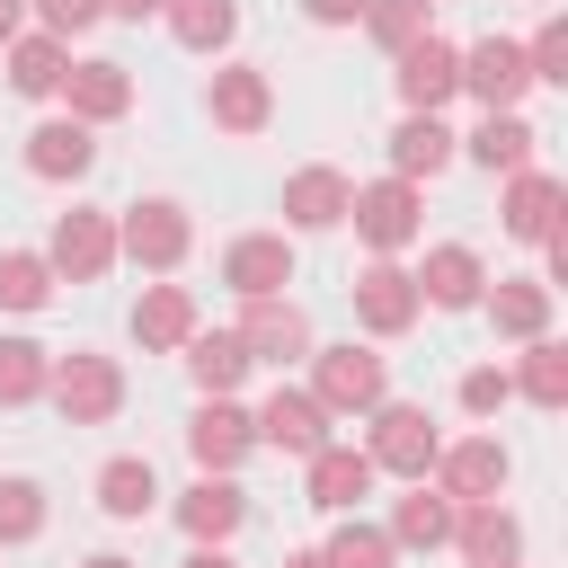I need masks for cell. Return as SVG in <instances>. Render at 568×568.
<instances>
[{
  "mask_svg": "<svg viewBox=\"0 0 568 568\" xmlns=\"http://www.w3.org/2000/svg\"><path fill=\"white\" fill-rule=\"evenodd\" d=\"M186 453H195V470H240V462L257 453L248 408H240V399H195V417H186Z\"/></svg>",
  "mask_w": 568,
  "mask_h": 568,
  "instance_id": "19",
  "label": "cell"
},
{
  "mask_svg": "<svg viewBox=\"0 0 568 568\" xmlns=\"http://www.w3.org/2000/svg\"><path fill=\"white\" fill-rule=\"evenodd\" d=\"M44 399H53L71 426H106V417L124 408V364H115V355H89V346H71V355H53V373H44Z\"/></svg>",
  "mask_w": 568,
  "mask_h": 568,
  "instance_id": "3",
  "label": "cell"
},
{
  "mask_svg": "<svg viewBox=\"0 0 568 568\" xmlns=\"http://www.w3.org/2000/svg\"><path fill=\"white\" fill-rule=\"evenodd\" d=\"M532 124H524V106H488L470 133H462V151L479 160V169H497V178H515V169H532Z\"/></svg>",
  "mask_w": 568,
  "mask_h": 568,
  "instance_id": "27",
  "label": "cell"
},
{
  "mask_svg": "<svg viewBox=\"0 0 568 568\" xmlns=\"http://www.w3.org/2000/svg\"><path fill=\"white\" fill-rule=\"evenodd\" d=\"M559 204H568V186H559L550 169H515V178H506L497 222H506L515 240H532V248H541V240H559Z\"/></svg>",
  "mask_w": 568,
  "mask_h": 568,
  "instance_id": "23",
  "label": "cell"
},
{
  "mask_svg": "<svg viewBox=\"0 0 568 568\" xmlns=\"http://www.w3.org/2000/svg\"><path fill=\"white\" fill-rule=\"evenodd\" d=\"M18 27H27V0H0V44H9Z\"/></svg>",
  "mask_w": 568,
  "mask_h": 568,
  "instance_id": "45",
  "label": "cell"
},
{
  "mask_svg": "<svg viewBox=\"0 0 568 568\" xmlns=\"http://www.w3.org/2000/svg\"><path fill=\"white\" fill-rule=\"evenodd\" d=\"M453 506H479V497H506V479H515V453L497 444V435H462V444H435V470H426Z\"/></svg>",
  "mask_w": 568,
  "mask_h": 568,
  "instance_id": "8",
  "label": "cell"
},
{
  "mask_svg": "<svg viewBox=\"0 0 568 568\" xmlns=\"http://www.w3.org/2000/svg\"><path fill=\"white\" fill-rule=\"evenodd\" d=\"M408 275H417V302L426 311H479V293H488V257L470 240H435Z\"/></svg>",
  "mask_w": 568,
  "mask_h": 568,
  "instance_id": "9",
  "label": "cell"
},
{
  "mask_svg": "<svg viewBox=\"0 0 568 568\" xmlns=\"http://www.w3.org/2000/svg\"><path fill=\"white\" fill-rule=\"evenodd\" d=\"M178 355H186V382H195L204 399H240V382H248V346H240V328H204V320H195V337H186Z\"/></svg>",
  "mask_w": 568,
  "mask_h": 568,
  "instance_id": "24",
  "label": "cell"
},
{
  "mask_svg": "<svg viewBox=\"0 0 568 568\" xmlns=\"http://www.w3.org/2000/svg\"><path fill=\"white\" fill-rule=\"evenodd\" d=\"M284 568H328V550L311 541V550H284Z\"/></svg>",
  "mask_w": 568,
  "mask_h": 568,
  "instance_id": "46",
  "label": "cell"
},
{
  "mask_svg": "<svg viewBox=\"0 0 568 568\" xmlns=\"http://www.w3.org/2000/svg\"><path fill=\"white\" fill-rule=\"evenodd\" d=\"M373 417V435H364V453H373V470H390V479H426L435 470V417H426V399H373L364 408Z\"/></svg>",
  "mask_w": 568,
  "mask_h": 568,
  "instance_id": "4",
  "label": "cell"
},
{
  "mask_svg": "<svg viewBox=\"0 0 568 568\" xmlns=\"http://www.w3.org/2000/svg\"><path fill=\"white\" fill-rule=\"evenodd\" d=\"M515 390L532 399V408H559L568 399V346L541 328V337H524V355H515Z\"/></svg>",
  "mask_w": 568,
  "mask_h": 568,
  "instance_id": "33",
  "label": "cell"
},
{
  "mask_svg": "<svg viewBox=\"0 0 568 568\" xmlns=\"http://www.w3.org/2000/svg\"><path fill=\"white\" fill-rule=\"evenodd\" d=\"M302 18H311V27H355L364 0H302Z\"/></svg>",
  "mask_w": 568,
  "mask_h": 568,
  "instance_id": "42",
  "label": "cell"
},
{
  "mask_svg": "<svg viewBox=\"0 0 568 568\" xmlns=\"http://www.w3.org/2000/svg\"><path fill=\"white\" fill-rule=\"evenodd\" d=\"M346 222H355V240H364L373 257H399V248H417V231H426V195H417V178H373V186H355Z\"/></svg>",
  "mask_w": 568,
  "mask_h": 568,
  "instance_id": "2",
  "label": "cell"
},
{
  "mask_svg": "<svg viewBox=\"0 0 568 568\" xmlns=\"http://www.w3.org/2000/svg\"><path fill=\"white\" fill-rule=\"evenodd\" d=\"M44 532V488L27 479V470H9L0 479V550H18V541H36Z\"/></svg>",
  "mask_w": 568,
  "mask_h": 568,
  "instance_id": "38",
  "label": "cell"
},
{
  "mask_svg": "<svg viewBox=\"0 0 568 568\" xmlns=\"http://www.w3.org/2000/svg\"><path fill=\"white\" fill-rule=\"evenodd\" d=\"M222 284H231L240 302L284 293V284H293V231H240V240L222 248Z\"/></svg>",
  "mask_w": 568,
  "mask_h": 568,
  "instance_id": "16",
  "label": "cell"
},
{
  "mask_svg": "<svg viewBox=\"0 0 568 568\" xmlns=\"http://www.w3.org/2000/svg\"><path fill=\"white\" fill-rule=\"evenodd\" d=\"M248 426H257V444H275L284 462H311V453L328 444V408H320L311 390H293V382H275V390L248 408Z\"/></svg>",
  "mask_w": 568,
  "mask_h": 568,
  "instance_id": "11",
  "label": "cell"
},
{
  "mask_svg": "<svg viewBox=\"0 0 568 568\" xmlns=\"http://www.w3.org/2000/svg\"><path fill=\"white\" fill-rule=\"evenodd\" d=\"M133 337H142V346H186V337H195V293H186V284H142Z\"/></svg>",
  "mask_w": 568,
  "mask_h": 568,
  "instance_id": "32",
  "label": "cell"
},
{
  "mask_svg": "<svg viewBox=\"0 0 568 568\" xmlns=\"http://www.w3.org/2000/svg\"><path fill=\"white\" fill-rule=\"evenodd\" d=\"M62 115H80V124H115V115H133V71L124 62H106V53H71V71H62Z\"/></svg>",
  "mask_w": 568,
  "mask_h": 568,
  "instance_id": "12",
  "label": "cell"
},
{
  "mask_svg": "<svg viewBox=\"0 0 568 568\" xmlns=\"http://www.w3.org/2000/svg\"><path fill=\"white\" fill-rule=\"evenodd\" d=\"M373 479H382V470H373V453H364V444H337V435L302 462V488H311V506H320V515H355V506L373 497Z\"/></svg>",
  "mask_w": 568,
  "mask_h": 568,
  "instance_id": "13",
  "label": "cell"
},
{
  "mask_svg": "<svg viewBox=\"0 0 568 568\" xmlns=\"http://www.w3.org/2000/svg\"><path fill=\"white\" fill-rule=\"evenodd\" d=\"M382 53H408L417 36H435V0H364V18H355Z\"/></svg>",
  "mask_w": 568,
  "mask_h": 568,
  "instance_id": "34",
  "label": "cell"
},
{
  "mask_svg": "<svg viewBox=\"0 0 568 568\" xmlns=\"http://www.w3.org/2000/svg\"><path fill=\"white\" fill-rule=\"evenodd\" d=\"M240 524H248L240 470H195V488L178 497V532H186V541H231Z\"/></svg>",
  "mask_w": 568,
  "mask_h": 568,
  "instance_id": "20",
  "label": "cell"
},
{
  "mask_svg": "<svg viewBox=\"0 0 568 568\" xmlns=\"http://www.w3.org/2000/svg\"><path fill=\"white\" fill-rule=\"evenodd\" d=\"M524 89H532V71H524V44H515V36L462 44V98H479V115H488V106H515Z\"/></svg>",
  "mask_w": 568,
  "mask_h": 568,
  "instance_id": "18",
  "label": "cell"
},
{
  "mask_svg": "<svg viewBox=\"0 0 568 568\" xmlns=\"http://www.w3.org/2000/svg\"><path fill=\"white\" fill-rule=\"evenodd\" d=\"M204 115H213L222 133H266V115H275V80H266L257 62H213V80H204Z\"/></svg>",
  "mask_w": 568,
  "mask_h": 568,
  "instance_id": "14",
  "label": "cell"
},
{
  "mask_svg": "<svg viewBox=\"0 0 568 568\" xmlns=\"http://www.w3.org/2000/svg\"><path fill=\"white\" fill-rule=\"evenodd\" d=\"M80 568H133V559H115V550H98V559H80Z\"/></svg>",
  "mask_w": 568,
  "mask_h": 568,
  "instance_id": "47",
  "label": "cell"
},
{
  "mask_svg": "<svg viewBox=\"0 0 568 568\" xmlns=\"http://www.w3.org/2000/svg\"><path fill=\"white\" fill-rule=\"evenodd\" d=\"M160 27H169L186 53H231V36H240V0H169Z\"/></svg>",
  "mask_w": 568,
  "mask_h": 568,
  "instance_id": "31",
  "label": "cell"
},
{
  "mask_svg": "<svg viewBox=\"0 0 568 568\" xmlns=\"http://www.w3.org/2000/svg\"><path fill=\"white\" fill-rule=\"evenodd\" d=\"M506 399H515V373H506V364H470V373H462V408H470V417H497Z\"/></svg>",
  "mask_w": 568,
  "mask_h": 568,
  "instance_id": "40",
  "label": "cell"
},
{
  "mask_svg": "<svg viewBox=\"0 0 568 568\" xmlns=\"http://www.w3.org/2000/svg\"><path fill=\"white\" fill-rule=\"evenodd\" d=\"M98 9H106V18H124V27H151L169 0H98Z\"/></svg>",
  "mask_w": 568,
  "mask_h": 568,
  "instance_id": "43",
  "label": "cell"
},
{
  "mask_svg": "<svg viewBox=\"0 0 568 568\" xmlns=\"http://www.w3.org/2000/svg\"><path fill=\"white\" fill-rule=\"evenodd\" d=\"M240 346H248V364H275V373H284V364H302L320 337H311V311H302L293 293H266V302L240 311Z\"/></svg>",
  "mask_w": 568,
  "mask_h": 568,
  "instance_id": "10",
  "label": "cell"
},
{
  "mask_svg": "<svg viewBox=\"0 0 568 568\" xmlns=\"http://www.w3.org/2000/svg\"><path fill=\"white\" fill-rule=\"evenodd\" d=\"M479 311H488V328L497 337H541L550 328V284L541 275H488V293H479Z\"/></svg>",
  "mask_w": 568,
  "mask_h": 568,
  "instance_id": "25",
  "label": "cell"
},
{
  "mask_svg": "<svg viewBox=\"0 0 568 568\" xmlns=\"http://www.w3.org/2000/svg\"><path fill=\"white\" fill-rule=\"evenodd\" d=\"M399 71H390V89H399V106L408 115H444L453 98H462V44L453 36H417L408 53H390Z\"/></svg>",
  "mask_w": 568,
  "mask_h": 568,
  "instance_id": "6",
  "label": "cell"
},
{
  "mask_svg": "<svg viewBox=\"0 0 568 568\" xmlns=\"http://www.w3.org/2000/svg\"><path fill=\"white\" fill-rule=\"evenodd\" d=\"M320 550H328V568H399V541L382 524H364V515H337V532Z\"/></svg>",
  "mask_w": 568,
  "mask_h": 568,
  "instance_id": "36",
  "label": "cell"
},
{
  "mask_svg": "<svg viewBox=\"0 0 568 568\" xmlns=\"http://www.w3.org/2000/svg\"><path fill=\"white\" fill-rule=\"evenodd\" d=\"M44 373H53V346H36V337H0V408L44 399Z\"/></svg>",
  "mask_w": 568,
  "mask_h": 568,
  "instance_id": "37",
  "label": "cell"
},
{
  "mask_svg": "<svg viewBox=\"0 0 568 568\" xmlns=\"http://www.w3.org/2000/svg\"><path fill=\"white\" fill-rule=\"evenodd\" d=\"M444 550H462L470 568H497V559H524V524H515V506L479 497V506H453V541Z\"/></svg>",
  "mask_w": 568,
  "mask_h": 568,
  "instance_id": "22",
  "label": "cell"
},
{
  "mask_svg": "<svg viewBox=\"0 0 568 568\" xmlns=\"http://www.w3.org/2000/svg\"><path fill=\"white\" fill-rule=\"evenodd\" d=\"M497 568H524V559H497Z\"/></svg>",
  "mask_w": 568,
  "mask_h": 568,
  "instance_id": "48",
  "label": "cell"
},
{
  "mask_svg": "<svg viewBox=\"0 0 568 568\" xmlns=\"http://www.w3.org/2000/svg\"><path fill=\"white\" fill-rule=\"evenodd\" d=\"M27 18H36L44 36H62V44H71V36H80V27H98L106 9H98V0H27Z\"/></svg>",
  "mask_w": 568,
  "mask_h": 568,
  "instance_id": "41",
  "label": "cell"
},
{
  "mask_svg": "<svg viewBox=\"0 0 568 568\" xmlns=\"http://www.w3.org/2000/svg\"><path fill=\"white\" fill-rule=\"evenodd\" d=\"M346 204H355V178L328 169V160H311V169L284 178V231H337Z\"/></svg>",
  "mask_w": 568,
  "mask_h": 568,
  "instance_id": "21",
  "label": "cell"
},
{
  "mask_svg": "<svg viewBox=\"0 0 568 568\" xmlns=\"http://www.w3.org/2000/svg\"><path fill=\"white\" fill-rule=\"evenodd\" d=\"M0 62H9V89H18V98H53L62 71H71V44L44 36V27H18V36L0 44Z\"/></svg>",
  "mask_w": 568,
  "mask_h": 568,
  "instance_id": "26",
  "label": "cell"
},
{
  "mask_svg": "<svg viewBox=\"0 0 568 568\" xmlns=\"http://www.w3.org/2000/svg\"><path fill=\"white\" fill-rule=\"evenodd\" d=\"M346 293H355V320H364L373 337H399V328H417V311H426V302H417V275H408L399 257H373Z\"/></svg>",
  "mask_w": 568,
  "mask_h": 568,
  "instance_id": "17",
  "label": "cell"
},
{
  "mask_svg": "<svg viewBox=\"0 0 568 568\" xmlns=\"http://www.w3.org/2000/svg\"><path fill=\"white\" fill-rule=\"evenodd\" d=\"M453 151H462V133H453L444 115H399V124H390V178H417V186H426Z\"/></svg>",
  "mask_w": 568,
  "mask_h": 568,
  "instance_id": "28",
  "label": "cell"
},
{
  "mask_svg": "<svg viewBox=\"0 0 568 568\" xmlns=\"http://www.w3.org/2000/svg\"><path fill=\"white\" fill-rule=\"evenodd\" d=\"M98 169V124H80V115H44L36 133H27V178H44V186H80Z\"/></svg>",
  "mask_w": 568,
  "mask_h": 568,
  "instance_id": "15",
  "label": "cell"
},
{
  "mask_svg": "<svg viewBox=\"0 0 568 568\" xmlns=\"http://www.w3.org/2000/svg\"><path fill=\"white\" fill-rule=\"evenodd\" d=\"M160 506V470L142 462V453H115V462H98V515H115V524H142Z\"/></svg>",
  "mask_w": 568,
  "mask_h": 568,
  "instance_id": "30",
  "label": "cell"
},
{
  "mask_svg": "<svg viewBox=\"0 0 568 568\" xmlns=\"http://www.w3.org/2000/svg\"><path fill=\"white\" fill-rule=\"evenodd\" d=\"M302 364H311V399H320L328 417H364L373 399H390V364H382L373 346H355V337H346V346H311Z\"/></svg>",
  "mask_w": 568,
  "mask_h": 568,
  "instance_id": "1",
  "label": "cell"
},
{
  "mask_svg": "<svg viewBox=\"0 0 568 568\" xmlns=\"http://www.w3.org/2000/svg\"><path fill=\"white\" fill-rule=\"evenodd\" d=\"M44 266L71 275V284H98V275L115 266V213H106V204H71V213H53Z\"/></svg>",
  "mask_w": 568,
  "mask_h": 568,
  "instance_id": "7",
  "label": "cell"
},
{
  "mask_svg": "<svg viewBox=\"0 0 568 568\" xmlns=\"http://www.w3.org/2000/svg\"><path fill=\"white\" fill-rule=\"evenodd\" d=\"M186 248H195V222H186V204H178V195H142V204H124V213H115V257H133V266L169 275Z\"/></svg>",
  "mask_w": 568,
  "mask_h": 568,
  "instance_id": "5",
  "label": "cell"
},
{
  "mask_svg": "<svg viewBox=\"0 0 568 568\" xmlns=\"http://www.w3.org/2000/svg\"><path fill=\"white\" fill-rule=\"evenodd\" d=\"M524 71H532V89H559L568 80V27L559 18H541V36L524 44Z\"/></svg>",
  "mask_w": 568,
  "mask_h": 568,
  "instance_id": "39",
  "label": "cell"
},
{
  "mask_svg": "<svg viewBox=\"0 0 568 568\" xmlns=\"http://www.w3.org/2000/svg\"><path fill=\"white\" fill-rule=\"evenodd\" d=\"M399 550H444L453 541V497L435 488V479H408V497L390 506V524H382Z\"/></svg>",
  "mask_w": 568,
  "mask_h": 568,
  "instance_id": "29",
  "label": "cell"
},
{
  "mask_svg": "<svg viewBox=\"0 0 568 568\" xmlns=\"http://www.w3.org/2000/svg\"><path fill=\"white\" fill-rule=\"evenodd\" d=\"M53 284H62V275L44 266V248H0V311H18V320H27V311H44V302H53Z\"/></svg>",
  "mask_w": 568,
  "mask_h": 568,
  "instance_id": "35",
  "label": "cell"
},
{
  "mask_svg": "<svg viewBox=\"0 0 568 568\" xmlns=\"http://www.w3.org/2000/svg\"><path fill=\"white\" fill-rule=\"evenodd\" d=\"M178 568H240V559H231V541H195Z\"/></svg>",
  "mask_w": 568,
  "mask_h": 568,
  "instance_id": "44",
  "label": "cell"
}]
</instances>
